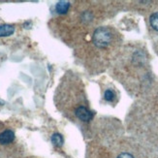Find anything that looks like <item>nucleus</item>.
<instances>
[{
    "label": "nucleus",
    "mask_w": 158,
    "mask_h": 158,
    "mask_svg": "<svg viewBox=\"0 0 158 158\" xmlns=\"http://www.w3.org/2000/svg\"><path fill=\"white\" fill-rule=\"evenodd\" d=\"M112 41V31L107 27H99L94 31L92 35V42L99 49H106L111 45Z\"/></svg>",
    "instance_id": "f257e3e1"
},
{
    "label": "nucleus",
    "mask_w": 158,
    "mask_h": 158,
    "mask_svg": "<svg viewBox=\"0 0 158 158\" xmlns=\"http://www.w3.org/2000/svg\"><path fill=\"white\" fill-rule=\"evenodd\" d=\"M75 114H76V116L80 120L85 121V122L89 121L93 116V114L89 111V110L85 106L77 107L76 110H75Z\"/></svg>",
    "instance_id": "f03ea898"
},
{
    "label": "nucleus",
    "mask_w": 158,
    "mask_h": 158,
    "mask_svg": "<svg viewBox=\"0 0 158 158\" xmlns=\"http://www.w3.org/2000/svg\"><path fill=\"white\" fill-rule=\"evenodd\" d=\"M15 139V134L11 130H5L0 134V143L1 145H8Z\"/></svg>",
    "instance_id": "7ed1b4c3"
},
{
    "label": "nucleus",
    "mask_w": 158,
    "mask_h": 158,
    "mask_svg": "<svg viewBox=\"0 0 158 158\" xmlns=\"http://www.w3.org/2000/svg\"><path fill=\"white\" fill-rule=\"evenodd\" d=\"M15 32V27L11 24H2L0 25V37L11 36Z\"/></svg>",
    "instance_id": "20e7f679"
},
{
    "label": "nucleus",
    "mask_w": 158,
    "mask_h": 158,
    "mask_svg": "<svg viewBox=\"0 0 158 158\" xmlns=\"http://www.w3.org/2000/svg\"><path fill=\"white\" fill-rule=\"evenodd\" d=\"M70 3L68 1H59L56 5V10L58 14H66L69 10Z\"/></svg>",
    "instance_id": "39448f33"
},
{
    "label": "nucleus",
    "mask_w": 158,
    "mask_h": 158,
    "mask_svg": "<svg viewBox=\"0 0 158 158\" xmlns=\"http://www.w3.org/2000/svg\"><path fill=\"white\" fill-rule=\"evenodd\" d=\"M52 143H53V146H56V147H61L63 145V143H64V140H63V137L61 136L60 134L58 133H56V134H53L52 136Z\"/></svg>",
    "instance_id": "423d86ee"
},
{
    "label": "nucleus",
    "mask_w": 158,
    "mask_h": 158,
    "mask_svg": "<svg viewBox=\"0 0 158 158\" xmlns=\"http://www.w3.org/2000/svg\"><path fill=\"white\" fill-rule=\"evenodd\" d=\"M149 23L150 25L153 29H155L156 31H158V12L152 14V16L149 18Z\"/></svg>",
    "instance_id": "0eeeda50"
},
{
    "label": "nucleus",
    "mask_w": 158,
    "mask_h": 158,
    "mask_svg": "<svg viewBox=\"0 0 158 158\" xmlns=\"http://www.w3.org/2000/svg\"><path fill=\"white\" fill-rule=\"evenodd\" d=\"M104 98L108 102H112L114 99V91L111 90V89H107V90L105 91V94H104Z\"/></svg>",
    "instance_id": "6e6552de"
},
{
    "label": "nucleus",
    "mask_w": 158,
    "mask_h": 158,
    "mask_svg": "<svg viewBox=\"0 0 158 158\" xmlns=\"http://www.w3.org/2000/svg\"><path fill=\"white\" fill-rule=\"evenodd\" d=\"M118 158H134L133 155H131L130 153H127V152H123L121 154H119L118 156Z\"/></svg>",
    "instance_id": "1a4fd4ad"
}]
</instances>
